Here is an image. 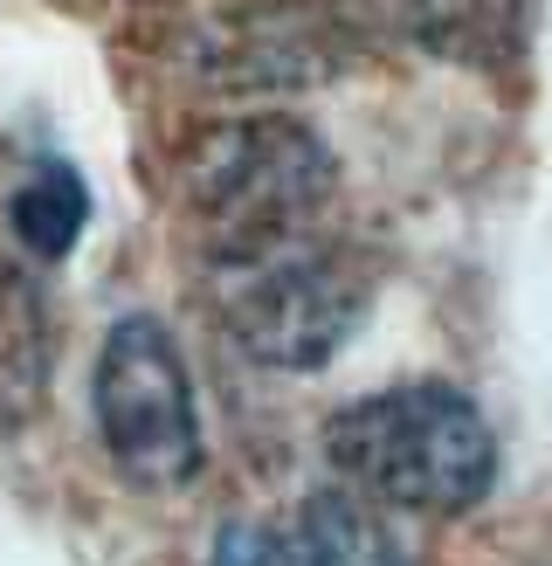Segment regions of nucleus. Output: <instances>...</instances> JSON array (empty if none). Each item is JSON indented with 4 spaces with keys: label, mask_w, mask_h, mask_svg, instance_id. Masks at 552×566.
Segmentation results:
<instances>
[{
    "label": "nucleus",
    "mask_w": 552,
    "mask_h": 566,
    "mask_svg": "<svg viewBox=\"0 0 552 566\" xmlns=\"http://www.w3.org/2000/svg\"><path fill=\"white\" fill-rule=\"evenodd\" d=\"M208 566H297L290 539H276L269 525H248V518H229L214 539V559Z\"/></svg>",
    "instance_id": "0eeeda50"
},
{
    "label": "nucleus",
    "mask_w": 552,
    "mask_h": 566,
    "mask_svg": "<svg viewBox=\"0 0 552 566\" xmlns=\"http://www.w3.org/2000/svg\"><path fill=\"white\" fill-rule=\"evenodd\" d=\"M193 221L208 235V256L229 249H263L311 235L331 193H339V166H331L325 138L297 118H235L214 125L193 153Z\"/></svg>",
    "instance_id": "7ed1b4c3"
},
{
    "label": "nucleus",
    "mask_w": 552,
    "mask_h": 566,
    "mask_svg": "<svg viewBox=\"0 0 552 566\" xmlns=\"http://www.w3.org/2000/svg\"><path fill=\"white\" fill-rule=\"evenodd\" d=\"M290 553H297V566H414L407 546L373 512V497H359L352 484L346 491H311L297 504Z\"/></svg>",
    "instance_id": "39448f33"
},
{
    "label": "nucleus",
    "mask_w": 552,
    "mask_h": 566,
    "mask_svg": "<svg viewBox=\"0 0 552 566\" xmlns=\"http://www.w3.org/2000/svg\"><path fill=\"white\" fill-rule=\"evenodd\" d=\"M325 457L359 497L456 518L497 484V436L449 380H401L325 421Z\"/></svg>",
    "instance_id": "f257e3e1"
},
{
    "label": "nucleus",
    "mask_w": 552,
    "mask_h": 566,
    "mask_svg": "<svg viewBox=\"0 0 552 566\" xmlns=\"http://www.w3.org/2000/svg\"><path fill=\"white\" fill-rule=\"evenodd\" d=\"M8 214H14V235H21V249H28V256L55 263V256H70V249H76L83 221H91V193H83L76 166H63V159H42L35 174L21 180V193L8 201Z\"/></svg>",
    "instance_id": "423d86ee"
},
{
    "label": "nucleus",
    "mask_w": 552,
    "mask_h": 566,
    "mask_svg": "<svg viewBox=\"0 0 552 566\" xmlns=\"http://www.w3.org/2000/svg\"><path fill=\"white\" fill-rule=\"evenodd\" d=\"M208 304L248 359L304 374L352 338L367 311V270L325 229H311L290 242L208 256Z\"/></svg>",
    "instance_id": "f03ea898"
},
{
    "label": "nucleus",
    "mask_w": 552,
    "mask_h": 566,
    "mask_svg": "<svg viewBox=\"0 0 552 566\" xmlns=\"http://www.w3.org/2000/svg\"><path fill=\"white\" fill-rule=\"evenodd\" d=\"M104 457L138 491H187L201 476V408H193L187 359L173 332L131 311L104 332L97 380H91Z\"/></svg>",
    "instance_id": "20e7f679"
}]
</instances>
